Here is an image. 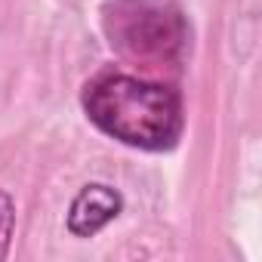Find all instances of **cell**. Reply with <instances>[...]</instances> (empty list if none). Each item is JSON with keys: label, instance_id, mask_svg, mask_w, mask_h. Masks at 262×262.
<instances>
[{"label": "cell", "instance_id": "obj_1", "mask_svg": "<svg viewBox=\"0 0 262 262\" xmlns=\"http://www.w3.org/2000/svg\"><path fill=\"white\" fill-rule=\"evenodd\" d=\"M80 105L105 136L139 151L176 148L185 126L182 96L173 86L120 71L96 74L83 86Z\"/></svg>", "mask_w": 262, "mask_h": 262}, {"label": "cell", "instance_id": "obj_2", "mask_svg": "<svg viewBox=\"0 0 262 262\" xmlns=\"http://www.w3.org/2000/svg\"><path fill=\"white\" fill-rule=\"evenodd\" d=\"M108 43L148 68L179 65L188 53V22L173 0H111L102 10Z\"/></svg>", "mask_w": 262, "mask_h": 262}, {"label": "cell", "instance_id": "obj_3", "mask_svg": "<svg viewBox=\"0 0 262 262\" xmlns=\"http://www.w3.org/2000/svg\"><path fill=\"white\" fill-rule=\"evenodd\" d=\"M123 210V198L111 188V185H86L80 188V194L71 201L68 210V231L74 237H93L96 231H102L111 219H117Z\"/></svg>", "mask_w": 262, "mask_h": 262}, {"label": "cell", "instance_id": "obj_4", "mask_svg": "<svg viewBox=\"0 0 262 262\" xmlns=\"http://www.w3.org/2000/svg\"><path fill=\"white\" fill-rule=\"evenodd\" d=\"M13 231H16V201L7 191H0V259H7L10 253Z\"/></svg>", "mask_w": 262, "mask_h": 262}]
</instances>
